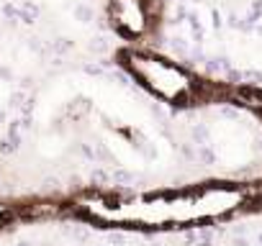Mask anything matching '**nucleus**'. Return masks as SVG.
I'll list each match as a JSON object with an SVG mask.
<instances>
[{
	"mask_svg": "<svg viewBox=\"0 0 262 246\" xmlns=\"http://www.w3.org/2000/svg\"><path fill=\"white\" fill-rule=\"evenodd\" d=\"M18 210L21 205H8V203H0V231L13 226L18 220Z\"/></svg>",
	"mask_w": 262,
	"mask_h": 246,
	"instance_id": "5",
	"label": "nucleus"
},
{
	"mask_svg": "<svg viewBox=\"0 0 262 246\" xmlns=\"http://www.w3.org/2000/svg\"><path fill=\"white\" fill-rule=\"evenodd\" d=\"M231 95H234V100H236L239 105L249 108V110L257 113V118L262 120V87H257V85H242V87H236Z\"/></svg>",
	"mask_w": 262,
	"mask_h": 246,
	"instance_id": "4",
	"label": "nucleus"
},
{
	"mask_svg": "<svg viewBox=\"0 0 262 246\" xmlns=\"http://www.w3.org/2000/svg\"><path fill=\"white\" fill-rule=\"evenodd\" d=\"M254 203V192L247 185L206 182L185 190H162L147 195H80L67 205L77 218L105 226L128 228H178L221 220L244 205Z\"/></svg>",
	"mask_w": 262,
	"mask_h": 246,
	"instance_id": "1",
	"label": "nucleus"
},
{
	"mask_svg": "<svg viewBox=\"0 0 262 246\" xmlns=\"http://www.w3.org/2000/svg\"><path fill=\"white\" fill-rule=\"evenodd\" d=\"M160 0H108L111 29L128 41H142L152 36L160 23Z\"/></svg>",
	"mask_w": 262,
	"mask_h": 246,
	"instance_id": "3",
	"label": "nucleus"
},
{
	"mask_svg": "<svg viewBox=\"0 0 262 246\" xmlns=\"http://www.w3.org/2000/svg\"><path fill=\"white\" fill-rule=\"evenodd\" d=\"M118 62L126 75L149 95L167 105H195L211 100H229V90L201 80L193 69L183 67L175 59H167L157 52L147 49H123L118 52Z\"/></svg>",
	"mask_w": 262,
	"mask_h": 246,
	"instance_id": "2",
	"label": "nucleus"
}]
</instances>
